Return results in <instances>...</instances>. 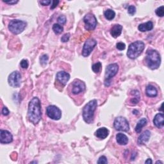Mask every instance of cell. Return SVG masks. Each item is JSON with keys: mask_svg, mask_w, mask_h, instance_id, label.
<instances>
[{"mask_svg": "<svg viewBox=\"0 0 164 164\" xmlns=\"http://www.w3.org/2000/svg\"><path fill=\"white\" fill-rule=\"evenodd\" d=\"M8 82L10 86L14 88H18L21 84V75L19 71L12 72L8 78Z\"/></svg>", "mask_w": 164, "mask_h": 164, "instance_id": "9c48e42d", "label": "cell"}, {"mask_svg": "<svg viewBox=\"0 0 164 164\" xmlns=\"http://www.w3.org/2000/svg\"><path fill=\"white\" fill-rule=\"evenodd\" d=\"M47 116L52 119L58 121L62 117V112L59 108L55 105H50L46 108Z\"/></svg>", "mask_w": 164, "mask_h": 164, "instance_id": "30bf717a", "label": "cell"}, {"mask_svg": "<svg viewBox=\"0 0 164 164\" xmlns=\"http://www.w3.org/2000/svg\"><path fill=\"white\" fill-rule=\"evenodd\" d=\"M147 121L145 118H142L137 124L136 127H135V132L137 134H139L141 132V131L143 128V127H144L146 124H147Z\"/></svg>", "mask_w": 164, "mask_h": 164, "instance_id": "7402d4cb", "label": "cell"}, {"mask_svg": "<svg viewBox=\"0 0 164 164\" xmlns=\"http://www.w3.org/2000/svg\"><path fill=\"white\" fill-rule=\"evenodd\" d=\"M49 57L47 55H43L42 56H41L40 57V62L41 64L42 65V66H44L47 63V61H48Z\"/></svg>", "mask_w": 164, "mask_h": 164, "instance_id": "4316f807", "label": "cell"}, {"mask_svg": "<svg viewBox=\"0 0 164 164\" xmlns=\"http://www.w3.org/2000/svg\"><path fill=\"white\" fill-rule=\"evenodd\" d=\"M153 163V161H152V160H151V159H150V158H148L145 161V164H151Z\"/></svg>", "mask_w": 164, "mask_h": 164, "instance_id": "f35d334b", "label": "cell"}, {"mask_svg": "<svg viewBox=\"0 0 164 164\" xmlns=\"http://www.w3.org/2000/svg\"><path fill=\"white\" fill-rule=\"evenodd\" d=\"M84 22L85 23V28L88 31L94 30L97 24L96 18L91 13H89L84 16Z\"/></svg>", "mask_w": 164, "mask_h": 164, "instance_id": "ba28073f", "label": "cell"}, {"mask_svg": "<svg viewBox=\"0 0 164 164\" xmlns=\"http://www.w3.org/2000/svg\"><path fill=\"white\" fill-rule=\"evenodd\" d=\"M109 135V130L105 128H100L98 129L95 132V135L100 139H106Z\"/></svg>", "mask_w": 164, "mask_h": 164, "instance_id": "ac0fdd59", "label": "cell"}, {"mask_svg": "<svg viewBox=\"0 0 164 164\" xmlns=\"http://www.w3.org/2000/svg\"><path fill=\"white\" fill-rule=\"evenodd\" d=\"M113 126L116 130L127 132L129 129V124L128 120L122 116L116 118L114 120Z\"/></svg>", "mask_w": 164, "mask_h": 164, "instance_id": "52a82bcc", "label": "cell"}, {"mask_svg": "<svg viewBox=\"0 0 164 164\" xmlns=\"http://www.w3.org/2000/svg\"><path fill=\"white\" fill-rule=\"evenodd\" d=\"M136 12V8L135 6L134 5H130L128 8V13L131 15H133L135 14Z\"/></svg>", "mask_w": 164, "mask_h": 164, "instance_id": "f1b7e54d", "label": "cell"}, {"mask_svg": "<svg viewBox=\"0 0 164 164\" xmlns=\"http://www.w3.org/2000/svg\"><path fill=\"white\" fill-rule=\"evenodd\" d=\"M97 163H108V160L106 156H101L100 157L99 160L97 161Z\"/></svg>", "mask_w": 164, "mask_h": 164, "instance_id": "836d02e7", "label": "cell"}, {"mask_svg": "<svg viewBox=\"0 0 164 164\" xmlns=\"http://www.w3.org/2000/svg\"><path fill=\"white\" fill-rule=\"evenodd\" d=\"M155 13L159 17H163L164 15V7L161 6L156 8V10H155Z\"/></svg>", "mask_w": 164, "mask_h": 164, "instance_id": "83f0119b", "label": "cell"}, {"mask_svg": "<svg viewBox=\"0 0 164 164\" xmlns=\"http://www.w3.org/2000/svg\"><path fill=\"white\" fill-rule=\"evenodd\" d=\"M97 44V41L94 39H87L83 47L82 50V55L84 57H89L92 53L94 48Z\"/></svg>", "mask_w": 164, "mask_h": 164, "instance_id": "8fae6325", "label": "cell"}, {"mask_svg": "<svg viewBox=\"0 0 164 164\" xmlns=\"http://www.w3.org/2000/svg\"><path fill=\"white\" fill-rule=\"evenodd\" d=\"M72 93L73 94H79L85 91V84L83 81L80 79H75L72 84Z\"/></svg>", "mask_w": 164, "mask_h": 164, "instance_id": "7c38bea8", "label": "cell"}, {"mask_svg": "<svg viewBox=\"0 0 164 164\" xmlns=\"http://www.w3.org/2000/svg\"><path fill=\"white\" fill-rule=\"evenodd\" d=\"M13 141V136L7 130H0V142L2 144H9Z\"/></svg>", "mask_w": 164, "mask_h": 164, "instance_id": "4fadbf2b", "label": "cell"}, {"mask_svg": "<svg viewBox=\"0 0 164 164\" xmlns=\"http://www.w3.org/2000/svg\"><path fill=\"white\" fill-rule=\"evenodd\" d=\"M97 107V102L96 100H92L90 101L83 108L82 115L85 123L87 124H91L94 121V112Z\"/></svg>", "mask_w": 164, "mask_h": 164, "instance_id": "3957f363", "label": "cell"}, {"mask_svg": "<svg viewBox=\"0 0 164 164\" xmlns=\"http://www.w3.org/2000/svg\"><path fill=\"white\" fill-rule=\"evenodd\" d=\"M59 3V1H56V0H55V1H53L52 2V5L51 7V9H54L55 8H56L57 7V5H58Z\"/></svg>", "mask_w": 164, "mask_h": 164, "instance_id": "74e56055", "label": "cell"}, {"mask_svg": "<svg viewBox=\"0 0 164 164\" xmlns=\"http://www.w3.org/2000/svg\"><path fill=\"white\" fill-rule=\"evenodd\" d=\"M67 19H66V17L65 15H60L58 18V22L60 24V25H65V23H66Z\"/></svg>", "mask_w": 164, "mask_h": 164, "instance_id": "4dcf8cb0", "label": "cell"}, {"mask_svg": "<svg viewBox=\"0 0 164 164\" xmlns=\"http://www.w3.org/2000/svg\"><path fill=\"white\" fill-rule=\"evenodd\" d=\"M151 136V133L150 131L145 130L144 133H142L138 139V144L139 145H144L145 143L149 140Z\"/></svg>", "mask_w": 164, "mask_h": 164, "instance_id": "e0dca14e", "label": "cell"}, {"mask_svg": "<svg viewBox=\"0 0 164 164\" xmlns=\"http://www.w3.org/2000/svg\"><path fill=\"white\" fill-rule=\"evenodd\" d=\"M20 65H21V67L23 69H27L28 68V65H29V63H28V60H26V59L22 60L20 62Z\"/></svg>", "mask_w": 164, "mask_h": 164, "instance_id": "f546056e", "label": "cell"}, {"mask_svg": "<svg viewBox=\"0 0 164 164\" xmlns=\"http://www.w3.org/2000/svg\"><path fill=\"white\" fill-rule=\"evenodd\" d=\"M70 36H71V34H69V33H68V34H64L62 38H61V41L63 42H67L69 41V39H70Z\"/></svg>", "mask_w": 164, "mask_h": 164, "instance_id": "1f68e13d", "label": "cell"}, {"mask_svg": "<svg viewBox=\"0 0 164 164\" xmlns=\"http://www.w3.org/2000/svg\"><path fill=\"white\" fill-rule=\"evenodd\" d=\"M116 140L117 142L122 145H125L128 143V137L121 133L118 134L116 135Z\"/></svg>", "mask_w": 164, "mask_h": 164, "instance_id": "44dd1931", "label": "cell"}, {"mask_svg": "<svg viewBox=\"0 0 164 164\" xmlns=\"http://www.w3.org/2000/svg\"><path fill=\"white\" fill-rule=\"evenodd\" d=\"M160 163L163 164V162H162V161H157L156 162V163Z\"/></svg>", "mask_w": 164, "mask_h": 164, "instance_id": "ab89813d", "label": "cell"}, {"mask_svg": "<svg viewBox=\"0 0 164 164\" xmlns=\"http://www.w3.org/2000/svg\"><path fill=\"white\" fill-rule=\"evenodd\" d=\"M123 26L121 25H115L110 30V34L113 38H117L121 36Z\"/></svg>", "mask_w": 164, "mask_h": 164, "instance_id": "2e32d148", "label": "cell"}, {"mask_svg": "<svg viewBox=\"0 0 164 164\" xmlns=\"http://www.w3.org/2000/svg\"><path fill=\"white\" fill-rule=\"evenodd\" d=\"M131 94L134 96V98H133V99L131 100L130 102L132 103L133 105H137L140 101V99L139 91H138L137 90H135L132 91Z\"/></svg>", "mask_w": 164, "mask_h": 164, "instance_id": "603a6c76", "label": "cell"}, {"mask_svg": "<svg viewBox=\"0 0 164 164\" xmlns=\"http://www.w3.org/2000/svg\"><path fill=\"white\" fill-rule=\"evenodd\" d=\"M3 2H5L7 4H8V5H14V4H16V3L19 2L18 0H16V1H15V0H12V1H9V2H5L3 0Z\"/></svg>", "mask_w": 164, "mask_h": 164, "instance_id": "8d00e7d4", "label": "cell"}, {"mask_svg": "<svg viewBox=\"0 0 164 164\" xmlns=\"http://www.w3.org/2000/svg\"><path fill=\"white\" fill-rule=\"evenodd\" d=\"M2 114L3 115V116H8V115L9 114L10 112H9L8 109V108H7L6 107H3V109H2Z\"/></svg>", "mask_w": 164, "mask_h": 164, "instance_id": "e575fe53", "label": "cell"}, {"mask_svg": "<svg viewBox=\"0 0 164 164\" xmlns=\"http://www.w3.org/2000/svg\"><path fill=\"white\" fill-rule=\"evenodd\" d=\"M27 23L21 20L14 19L10 21L8 25V30L15 35H18L22 33L26 28Z\"/></svg>", "mask_w": 164, "mask_h": 164, "instance_id": "5b68a950", "label": "cell"}, {"mask_svg": "<svg viewBox=\"0 0 164 164\" xmlns=\"http://www.w3.org/2000/svg\"><path fill=\"white\" fill-rule=\"evenodd\" d=\"M52 29L56 34H60L63 31V28L62 27V26L57 23L53 25Z\"/></svg>", "mask_w": 164, "mask_h": 164, "instance_id": "484cf974", "label": "cell"}, {"mask_svg": "<svg viewBox=\"0 0 164 164\" xmlns=\"http://www.w3.org/2000/svg\"><path fill=\"white\" fill-rule=\"evenodd\" d=\"M116 47H117L118 50L122 51V50H124V49L126 48V44L123 42H118L116 44Z\"/></svg>", "mask_w": 164, "mask_h": 164, "instance_id": "d6a6232c", "label": "cell"}, {"mask_svg": "<svg viewBox=\"0 0 164 164\" xmlns=\"http://www.w3.org/2000/svg\"><path fill=\"white\" fill-rule=\"evenodd\" d=\"M101 66H102L101 63L100 62H98L92 65V71L94 73H99L101 71Z\"/></svg>", "mask_w": 164, "mask_h": 164, "instance_id": "d4e9b609", "label": "cell"}, {"mask_svg": "<svg viewBox=\"0 0 164 164\" xmlns=\"http://www.w3.org/2000/svg\"><path fill=\"white\" fill-rule=\"evenodd\" d=\"M145 62L150 69L152 70L158 69L161 63L160 53L155 50H148L145 55Z\"/></svg>", "mask_w": 164, "mask_h": 164, "instance_id": "7a4b0ae2", "label": "cell"}, {"mask_svg": "<svg viewBox=\"0 0 164 164\" xmlns=\"http://www.w3.org/2000/svg\"><path fill=\"white\" fill-rule=\"evenodd\" d=\"M40 3L43 6H47L50 5V4L52 3V1H50V0H44V1H41Z\"/></svg>", "mask_w": 164, "mask_h": 164, "instance_id": "d590c367", "label": "cell"}, {"mask_svg": "<svg viewBox=\"0 0 164 164\" xmlns=\"http://www.w3.org/2000/svg\"><path fill=\"white\" fill-rule=\"evenodd\" d=\"M153 124L158 128H162L164 126V116L161 113H157L154 118Z\"/></svg>", "mask_w": 164, "mask_h": 164, "instance_id": "9a60e30c", "label": "cell"}, {"mask_svg": "<svg viewBox=\"0 0 164 164\" xmlns=\"http://www.w3.org/2000/svg\"><path fill=\"white\" fill-rule=\"evenodd\" d=\"M56 77L57 79L60 84H62L63 85H65L70 79V74L67 72L62 71L57 73Z\"/></svg>", "mask_w": 164, "mask_h": 164, "instance_id": "5bb4252c", "label": "cell"}, {"mask_svg": "<svg viewBox=\"0 0 164 164\" xmlns=\"http://www.w3.org/2000/svg\"><path fill=\"white\" fill-rule=\"evenodd\" d=\"M145 94L147 97H155L158 95V90L155 87L151 85H147L145 89Z\"/></svg>", "mask_w": 164, "mask_h": 164, "instance_id": "ffe728a7", "label": "cell"}, {"mask_svg": "<svg viewBox=\"0 0 164 164\" xmlns=\"http://www.w3.org/2000/svg\"><path fill=\"white\" fill-rule=\"evenodd\" d=\"M119 71V65L118 63H111L108 65L105 70V85L109 86L111 79L116 76Z\"/></svg>", "mask_w": 164, "mask_h": 164, "instance_id": "8992f818", "label": "cell"}, {"mask_svg": "<svg viewBox=\"0 0 164 164\" xmlns=\"http://www.w3.org/2000/svg\"><path fill=\"white\" fill-rule=\"evenodd\" d=\"M153 28V23L151 21H147L145 23H142L139 25L138 29L141 32L151 31Z\"/></svg>", "mask_w": 164, "mask_h": 164, "instance_id": "d6986e66", "label": "cell"}, {"mask_svg": "<svg viewBox=\"0 0 164 164\" xmlns=\"http://www.w3.org/2000/svg\"><path fill=\"white\" fill-rule=\"evenodd\" d=\"M145 48V44L141 41L131 43L128 47L127 56L130 59H135L139 57Z\"/></svg>", "mask_w": 164, "mask_h": 164, "instance_id": "277c9868", "label": "cell"}, {"mask_svg": "<svg viewBox=\"0 0 164 164\" xmlns=\"http://www.w3.org/2000/svg\"><path fill=\"white\" fill-rule=\"evenodd\" d=\"M104 15L107 19L111 21L116 17V13H115V12L112 9H108L105 11Z\"/></svg>", "mask_w": 164, "mask_h": 164, "instance_id": "cb8c5ba5", "label": "cell"}, {"mask_svg": "<svg viewBox=\"0 0 164 164\" xmlns=\"http://www.w3.org/2000/svg\"><path fill=\"white\" fill-rule=\"evenodd\" d=\"M28 116L29 121L34 124L39 123L42 118L41 101L37 97H33L28 104Z\"/></svg>", "mask_w": 164, "mask_h": 164, "instance_id": "6da1fadb", "label": "cell"}]
</instances>
